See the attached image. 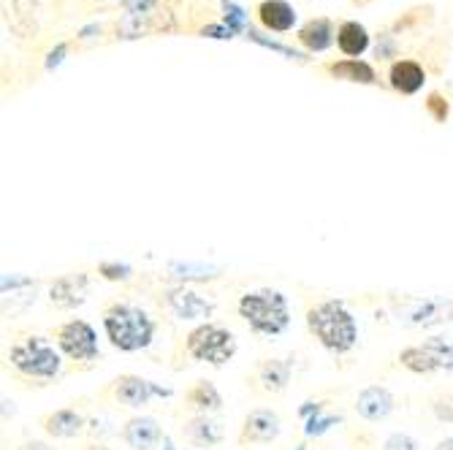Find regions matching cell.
Masks as SVG:
<instances>
[{
	"label": "cell",
	"instance_id": "ffe728a7",
	"mask_svg": "<svg viewBox=\"0 0 453 450\" xmlns=\"http://www.w3.org/2000/svg\"><path fill=\"white\" fill-rule=\"evenodd\" d=\"M185 434L198 447H212L223 439V426L212 421L210 416H196L185 423Z\"/></svg>",
	"mask_w": 453,
	"mask_h": 450
},
{
	"label": "cell",
	"instance_id": "8992f818",
	"mask_svg": "<svg viewBox=\"0 0 453 450\" xmlns=\"http://www.w3.org/2000/svg\"><path fill=\"white\" fill-rule=\"evenodd\" d=\"M58 347L71 361H96L98 358V337L88 320H68L58 329Z\"/></svg>",
	"mask_w": 453,
	"mask_h": 450
},
{
	"label": "cell",
	"instance_id": "30bf717a",
	"mask_svg": "<svg viewBox=\"0 0 453 450\" xmlns=\"http://www.w3.org/2000/svg\"><path fill=\"white\" fill-rule=\"evenodd\" d=\"M166 301H169V309L180 320H207L210 323V317L215 312V304L210 299L198 296L190 288H174V291H169L166 294Z\"/></svg>",
	"mask_w": 453,
	"mask_h": 450
},
{
	"label": "cell",
	"instance_id": "f546056e",
	"mask_svg": "<svg viewBox=\"0 0 453 450\" xmlns=\"http://www.w3.org/2000/svg\"><path fill=\"white\" fill-rule=\"evenodd\" d=\"M453 401H437L434 404V416L440 418V421H445V423H453V407H450Z\"/></svg>",
	"mask_w": 453,
	"mask_h": 450
},
{
	"label": "cell",
	"instance_id": "3957f363",
	"mask_svg": "<svg viewBox=\"0 0 453 450\" xmlns=\"http://www.w3.org/2000/svg\"><path fill=\"white\" fill-rule=\"evenodd\" d=\"M239 317L261 337H280L291 325V307L285 294L274 288H258L239 299Z\"/></svg>",
	"mask_w": 453,
	"mask_h": 450
},
{
	"label": "cell",
	"instance_id": "484cf974",
	"mask_svg": "<svg viewBox=\"0 0 453 450\" xmlns=\"http://www.w3.org/2000/svg\"><path fill=\"white\" fill-rule=\"evenodd\" d=\"M426 111L432 114L434 122H445L448 114H450V103H448V98H442L440 93H429V98H426Z\"/></svg>",
	"mask_w": 453,
	"mask_h": 450
},
{
	"label": "cell",
	"instance_id": "52a82bcc",
	"mask_svg": "<svg viewBox=\"0 0 453 450\" xmlns=\"http://www.w3.org/2000/svg\"><path fill=\"white\" fill-rule=\"evenodd\" d=\"M296 41L312 55H320L337 44V25L328 17H312L296 30Z\"/></svg>",
	"mask_w": 453,
	"mask_h": 450
},
{
	"label": "cell",
	"instance_id": "9c48e42d",
	"mask_svg": "<svg viewBox=\"0 0 453 450\" xmlns=\"http://www.w3.org/2000/svg\"><path fill=\"white\" fill-rule=\"evenodd\" d=\"M280 431H282V426H280V416L274 410H253L244 418L239 442L242 445H266V442L277 439Z\"/></svg>",
	"mask_w": 453,
	"mask_h": 450
},
{
	"label": "cell",
	"instance_id": "ba28073f",
	"mask_svg": "<svg viewBox=\"0 0 453 450\" xmlns=\"http://www.w3.org/2000/svg\"><path fill=\"white\" fill-rule=\"evenodd\" d=\"M114 393L117 399L126 404V407H134V410H139V407L150 404L152 396H172L169 388H160L139 375H122L114 385Z\"/></svg>",
	"mask_w": 453,
	"mask_h": 450
},
{
	"label": "cell",
	"instance_id": "4dcf8cb0",
	"mask_svg": "<svg viewBox=\"0 0 453 450\" xmlns=\"http://www.w3.org/2000/svg\"><path fill=\"white\" fill-rule=\"evenodd\" d=\"M65 50H68V44H60V47H58V50H55V52L50 55L52 60H47V68H52V65H58V63L63 60V55H65Z\"/></svg>",
	"mask_w": 453,
	"mask_h": 450
},
{
	"label": "cell",
	"instance_id": "ac0fdd59",
	"mask_svg": "<svg viewBox=\"0 0 453 450\" xmlns=\"http://www.w3.org/2000/svg\"><path fill=\"white\" fill-rule=\"evenodd\" d=\"M326 71L332 73L334 79H340V81H353V85H375V81H378L375 68L369 65L366 60H353V57L334 60V63L326 65Z\"/></svg>",
	"mask_w": 453,
	"mask_h": 450
},
{
	"label": "cell",
	"instance_id": "f1b7e54d",
	"mask_svg": "<svg viewBox=\"0 0 453 450\" xmlns=\"http://www.w3.org/2000/svg\"><path fill=\"white\" fill-rule=\"evenodd\" d=\"M201 35L203 38H234V30L228 25H203Z\"/></svg>",
	"mask_w": 453,
	"mask_h": 450
},
{
	"label": "cell",
	"instance_id": "8fae6325",
	"mask_svg": "<svg viewBox=\"0 0 453 450\" xmlns=\"http://www.w3.org/2000/svg\"><path fill=\"white\" fill-rule=\"evenodd\" d=\"M356 413H358V418H364L369 423L386 421L394 413V393L383 385L364 388L356 399Z\"/></svg>",
	"mask_w": 453,
	"mask_h": 450
},
{
	"label": "cell",
	"instance_id": "4316f807",
	"mask_svg": "<svg viewBox=\"0 0 453 450\" xmlns=\"http://www.w3.org/2000/svg\"><path fill=\"white\" fill-rule=\"evenodd\" d=\"M383 450H421V445H418L416 437H410V434H404V431H396V434H391V437L383 442Z\"/></svg>",
	"mask_w": 453,
	"mask_h": 450
},
{
	"label": "cell",
	"instance_id": "4fadbf2b",
	"mask_svg": "<svg viewBox=\"0 0 453 450\" xmlns=\"http://www.w3.org/2000/svg\"><path fill=\"white\" fill-rule=\"evenodd\" d=\"M388 85L399 93V95H416L424 90L426 85V71L421 63L416 60H396L388 68Z\"/></svg>",
	"mask_w": 453,
	"mask_h": 450
},
{
	"label": "cell",
	"instance_id": "d6a6232c",
	"mask_svg": "<svg viewBox=\"0 0 453 450\" xmlns=\"http://www.w3.org/2000/svg\"><path fill=\"white\" fill-rule=\"evenodd\" d=\"M434 450H453V437H445L442 442H437Z\"/></svg>",
	"mask_w": 453,
	"mask_h": 450
},
{
	"label": "cell",
	"instance_id": "e0dca14e",
	"mask_svg": "<svg viewBox=\"0 0 453 450\" xmlns=\"http://www.w3.org/2000/svg\"><path fill=\"white\" fill-rule=\"evenodd\" d=\"M122 439H126L134 450H152L163 439V431H160L155 418L139 416V418H131L126 423V429H122Z\"/></svg>",
	"mask_w": 453,
	"mask_h": 450
},
{
	"label": "cell",
	"instance_id": "7a4b0ae2",
	"mask_svg": "<svg viewBox=\"0 0 453 450\" xmlns=\"http://www.w3.org/2000/svg\"><path fill=\"white\" fill-rule=\"evenodd\" d=\"M104 332L119 353H136L152 345L155 320L136 304L114 301L104 312Z\"/></svg>",
	"mask_w": 453,
	"mask_h": 450
},
{
	"label": "cell",
	"instance_id": "603a6c76",
	"mask_svg": "<svg viewBox=\"0 0 453 450\" xmlns=\"http://www.w3.org/2000/svg\"><path fill=\"white\" fill-rule=\"evenodd\" d=\"M188 401L196 407L201 416H210V413H218L223 407V396L218 393V388L207 380L196 383L190 391H188Z\"/></svg>",
	"mask_w": 453,
	"mask_h": 450
},
{
	"label": "cell",
	"instance_id": "277c9868",
	"mask_svg": "<svg viewBox=\"0 0 453 450\" xmlns=\"http://www.w3.org/2000/svg\"><path fill=\"white\" fill-rule=\"evenodd\" d=\"M9 361L19 375L33 380H52L60 375L63 366L60 350L44 337H27L25 342L14 345L9 350Z\"/></svg>",
	"mask_w": 453,
	"mask_h": 450
},
{
	"label": "cell",
	"instance_id": "d4e9b609",
	"mask_svg": "<svg viewBox=\"0 0 453 450\" xmlns=\"http://www.w3.org/2000/svg\"><path fill=\"white\" fill-rule=\"evenodd\" d=\"M223 25H228L234 33H247V14L234 0H223Z\"/></svg>",
	"mask_w": 453,
	"mask_h": 450
},
{
	"label": "cell",
	"instance_id": "1f68e13d",
	"mask_svg": "<svg viewBox=\"0 0 453 450\" xmlns=\"http://www.w3.org/2000/svg\"><path fill=\"white\" fill-rule=\"evenodd\" d=\"M19 450H52V447L47 442H25Z\"/></svg>",
	"mask_w": 453,
	"mask_h": 450
},
{
	"label": "cell",
	"instance_id": "9a60e30c",
	"mask_svg": "<svg viewBox=\"0 0 453 450\" xmlns=\"http://www.w3.org/2000/svg\"><path fill=\"white\" fill-rule=\"evenodd\" d=\"M160 6V0H122V22H119V35L122 38H136L144 33L147 22L155 17V9Z\"/></svg>",
	"mask_w": 453,
	"mask_h": 450
},
{
	"label": "cell",
	"instance_id": "d6986e66",
	"mask_svg": "<svg viewBox=\"0 0 453 450\" xmlns=\"http://www.w3.org/2000/svg\"><path fill=\"white\" fill-rule=\"evenodd\" d=\"M399 363L404 366L407 372H413V375H434V372H442L440 361L434 358V353L426 345L404 347L399 353Z\"/></svg>",
	"mask_w": 453,
	"mask_h": 450
},
{
	"label": "cell",
	"instance_id": "7402d4cb",
	"mask_svg": "<svg viewBox=\"0 0 453 450\" xmlns=\"http://www.w3.org/2000/svg\"><path fill=\"white\" fill-rule=\"evenodd\" d=\"M258 380H261L264 391H269V393L285 391L288 383H291V363H288V361H280V358L264 361V363H261V370H258Z\"/></svg>",
	"mask_w": 453,
	"mask_h": 450
},
{
	"label": "cell",
	"instance_id": "5b68a950",
	"mask_svg": "<svg viewBox=\"0 0 453 450\" xmlns=\"http://www.w3.org/2000/svg\"><path fill=\"white\" fill-rule=\"evenodd\" d=\"M185 347H188V355L201 363L226 366L236 355V337L228 329H223V325L201 323L198 329L188 334Z\"/></svg>",
	"mask_w": 453,
	"mask_h": 450
},
{
	"label": "cell",
	"instance_id": "44dd1931",
	"mask_svg": "<svg viewBox=\"0 0 453 450\" xmlns=\"http://www.w3.org/2000/svg\"><path fill=\"white\" fill-rule=\"evenodd\" d=\"M85 426V418H81L76 410H55L44 418V429L50 437H58V439H68V437H76Z\"/></svg>",
	"mask_w": 453,
	"mask_h": 450
},
{
	"label": "cell",
	"instance_id": "2e32d148",
	"mask_svg": "<svg viewBox=\"0 0 453 450\" xmlns=\"http://www.w3.org/2000/svg\"><path fill=\"white\" fill-rule=\"evenodd\" d=\"M369 41H372V35H369V30L361 22H356V19L340 22V27H337V50L345 57L361 60V55L369 50Z\"/></svg>",
	"mask_w": 453,
	"mask_h": 450
},
{
	"label": "cell",
	"instance_id": "7c38bea8",
	"mask_svg": "<svg viewBox=\"0 0 453 450\" xmlns=\"http://www.w3.org/2000/svg\"><path fill=\"white\" fill-rule=\"evenodd\" d=\"M256 17L269 33H291L299 22L296 9L288 0H261L256 6Z\"/></svg>",
	"mask_w": 453,
	"mask_h": 450
},
{
	"label": "cell",
	"instance_id": "6da1fadb",
	"mask_svg": "<svg viewBox=\"0 0 453 450\" xmlns=\"http://www.w3.org/2000/svg\"><path fill=\"white\" fill-rule=\"evenodd\" d=\"M307 325L315 334V339L334 355H345L358 342V325L356 317L348 312V307L337 299H328L315 304L307 312Z\"/></svg>",
	"mask_w": 453,
	"mask_h": 450
},
{
	"label": "cell",
	"instance_id": "cb8c5ba5",
	"mask_svg": "<svg viewBox=\"0 0 453 450\" xmlns=\"http://www.w3.org/2000/svg\"><path fill=\"white\" fill-rule=\"evenodd\" d=\"M424 345L434 353V358L440 361V366H442L445 372L453 370V339H448V337H429Z\"/></svg>",
	"mask_w": 453,
	"mask_h": 450
},
{
	"label": "cell",
	"instance_id": "836d02e7",
	"mask_svg": "<svg viewBox=\"0 0 453 450\" xmlns=\"http://www.w3.org/2000/svg\"><path fill=\"white\" fill-rule=\"evenodd\" d=\"M88 450H106V447H101V445H98V447H96V445H90Z\"/></svg>",
	"mask_w": 453,
	"mask_h": 450
},
{
	"label": "cell",
	"instance_id": "83f0119b",
	"mask_svg": "<svg viewBox=\"0 0 453 450\" xmlns=\"http://www.w3.org/2000/svg\"><path fill=\"white\" fill-rule=\"evenodd\" d=\"M98 271H101L106 279H111V282H119V279H128V277H131V269H128V266H119V263H101Z\"/></svg>",
	"mask_w": 453,
	"mask_h": 450
},
{
	"label": "cell",
	"instance_id": "e575fe53",
	"mask_svg": "<svg viewBox=\"0 0 453 450\" xmlns=\"http://www.w3.org/2000/svg\"><path fill=\"white\" fill-rule=\"evenodd\" d=\"M93 4H109V0H93Z\"/></svg>",
	"mask_w": 453,
	"mask_h": 450
},
{
	"label": "cell",
	"instance_id": "5bb4252c",
	"mask_svg": "<svg viewBox=\"0 0 453 450\" xmlns=\"http://www.w3.org/2000/svg\"><path fill=\"white\" fill-rule=\"evenodd\" d=\"M88 299V274H65L52 282L50 301L60 309H73Z\"/></svg>",
	"mask_w": 453,
	"mask_h": 450
}]
</instances>
